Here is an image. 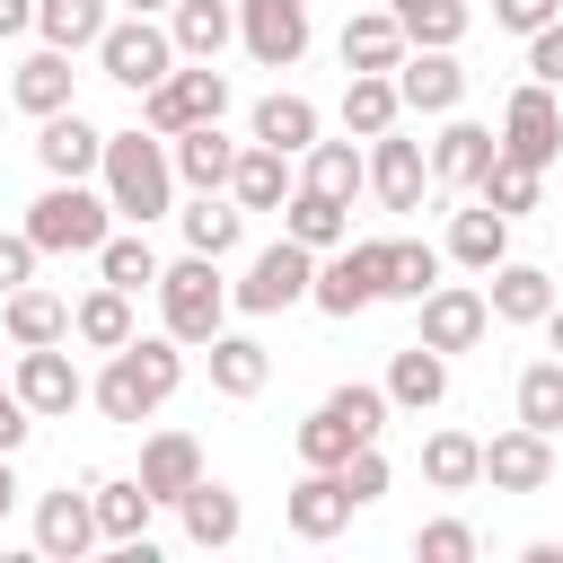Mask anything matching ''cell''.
Instances as JSON below:
<instances>
[{
  "label": "cell",
  "instance_id": "cell-1",
  "mask_svg": "<svg viewBox=\"0 0 563 563\" xmlns=\"http://www.w3.org/2000/svg\"><path fill=\"white\" fill-rule=\"evenodd\" d=\"M176 387H185V343H176V334H132V343L106 352V369L88 378V405H97L106 422L141 431Z\"/></svg>",
  "mask_w": 563,
  "mask_h": 563
},
{
  "label": "cell",
  "instance_id": "cell-2",
  "mask_svg": "<svg viewBox=\"0 0 563 563\" xmlns=\"http://www.w3.org/2000/svg\"><path fill=\"white\" fill-rule=\"evenodd\" d=\"M97 185H106L114 220L150 229V220H167V211H176V150H167L150 123H132V132H106V167H97Z\"/></svg>",
  "mask_w": 563,
  "mask_h": 563
},
{
  "label": "cell",
  "instance_id": "cell-3",
  "mask_svg": "<svg viewBox=\"0 0 563 563\" xmlns=\"http://www.w3.org/2000/svg\"><path fill=\"white\" fill-rule=\"evenodd\" d=\"M26 238H35L44 255H97V246L114 238V202H106V185H88V176H53V185L26 202Z\"/></svg>",
  "mask_w": 563,
  "mask_h": 563
},
{
  "label": "cell",
  "instance_id": "cell-4",
  "mask_svg": "<svg viewBox=\"0 0 563 563\" xmlns=\"http://www.w3.org/2000/svg\"><path fill=\"white\" fill-rule=\"evenodd\" d=\"M229 308H238V299H229V282H220V255H194V246H185V255L158 273V325H167L176 343L202 352V343L229 325Z\"/></svg>",
  "mask_w": 563,
  "mask_h": 563
},
{
  "label": "cell",
  "instance_id": "cell-5",
  "mask_svg": "<svg viewBox=\"0 0 563 563\" xmlns=\"http://www.w3.org/2000/svg\"><path fill=\"white\" fill-rule=\"evenodd\" d=\"M387 413H396V405H387V387H361V378H352V387H334V396L299 422V466H343L361 440H378V431H387Z\"/></svg>",
  "mask_w": 563,
  "mask_h": 563
},
{
  "label": "cell",
  "instance_id": "cell-6",
  "mask_svg": "<svg viewBox=\"0 0 563 563\" xmlns=\"http://www.w3.org/2000/svg\"><path fill=\"white\" fill-rule=\"evenodd\" d=\"M229 114V70L220 62H185V70H167L158 88H141V123L158 132V141H176V132H194V123H220Z\"/></svg>",
  "mask_w": 563,
  "mask_h": 563
},
{
  "label": "cell",
  "instance_id": "cell-7",
  "mask_svg": "<svg viewBox=\"0 0 563 563\" xmlns=\"http://www.w3.org/2000/svg\"><path fill=\"white\" fill-rule=\"evenodd\" d=\"M176 62H185V53H176V35H167L158 18H141V9H123V18L97 35V70H106L114 88H132V97H141V88H158Z\"/></svg>",
  "mask_w": 563,
  "mask_h": 563
},
{
  "label": "cell",
  "instance_id": "cell-8",
  "mask_svg": "<svg viewBox=\"0 0 563 563\" xmlns=\"http://www.w3.org/2000/svg\"><path fill=\"white\" fill-rule=\"evenodd\" d=\"M308 290H317V246H299L290 229L246 264V282H229V299H238L246 317H282V308H299Z\"/></svg>",
  "mask_w": 563,
  "mask_h": 563
},
{
  "label": "cell",
  "instance_id": "cell-9",
  "mask_svg": "<svg viewBox=\"0 0 563 563\" xmlns=\"http://www.w3.org/2000/svg\"><path fill=\"white\" fill-rule=\"evenodd\" d=\"M325 317H361L387 299V238H343L334 255H317V290H308Z\"/></svg>",
  "mask_w": 563,
  "mask_h": 563
},
{
  "label": "cell",
  "instance_id": "cell-10",
  "mask_svg": "<svg viewBox=\"0 0 563 563\" xmlns=\"http://www.w3.org/2000/svg\"><path fill=\"white\" fill-rule=\"evenodd\" d=\"M501 150L528 158V167H554V158H563V88H545V79L510 88V106H501Z\"/></svg>",
  "mask_w": 563,
  "mask_h": 563
},
{
  "label": "cell",
  "instance_id": "cell-11",
  "mask_svg": "<svg viewBox=\"0 0 563 563\" xmlns=\"http://www.w3.org/2000/svg\"><path fill=\"white\" fill-rule=\"evenodd\" d=\"M396 97H405V114H457L466 106V62H457V44H413L405 62H396Z\"/></svg>",
  "mask_w": 563,
  "mask_h": 563
},
{
  "label": "cell",
  "instance_id": "cell-12",
  "mask_svg": "<svg viewBox=\"0 0 563 563\" xmlns=\"http://www.w3.org/2000/svg\"><path fill=\"white\" fill-rule=\"evenodd\" d=\"M413 308H422V343H431V352H475V343L493 334V299H484L475 282H431Z\"/></svg>",
  "mask_w": 563,
  "mask_h": 563
},
{
  "label": "cell",
  "instance_id": "cell-13",
  "mask_svg": "<svg viewBox=\"0 0 563 563\" xmlns=\"http://www.w3.org/2000/svg\"><path fill=\"white\" fill-rule=\"evenodd\" d=\"M352 484H343V466H308L290 493H282V519H290V537H308V545H325V537H343L352 528Z\"/></svg>",
  "mask_w": 563,
  "mask_h": 563
},
{
  "label": "cell",
  "instance_id": "cell-14",
  "mask_svg": "<svg viewBox=\"0 0 563 563\" xmlns=\"http://www.w3.org/2000/svg\"><path fill=\"white\" fill-rule=\"evenodd\" d=\"M493 158H501V132H493V123L440 114V141H431V185H440V194H475Z\"/></svg>",
  "mask_w": 563,
  "mask_h": 563
},
{
  "label": "cell",
  "instance_id": "cell-15",
  "mask_svg": "<svg viewBox=\"0 0 563 563\" xmlns=\"http://www.w3.org/2000/svg\"><path fill=\"white\" fill-rule=\"evenodd\" d=\"M9 387L26 396V413H35V422H62L70 405H88V378H79V361H70L62 343L18 352V378H9Z\"/></svg>",
  "mask_w": 563,
  "mask_h": 563
},
{
  "label": "cell",
  "instance_id": "cell-16",
  "mask_svg": "<svg viewBox=\"0 0 563 563\" xmlns=\"http://www.w3.org/2000/svg\"><path fill=\"white\" fill-rule=\"evenodd\" d=\"M484 484L493 493H545L554 484V431H528V422L493 431L484 440Z\"/></svg>",
  "mask_w": 563,
  "mask_h": 563
},
{
  "label": "cell",
  "instance_id": "cell-17",
  "mask_svg": "<svg viewBox=\"0 0 563 563\" xmlns=\"http://www.w3.org/2000/svg\"><path fill=\"white\" fill-rule=\"evenodd\" d=\"M238 44L264 70H290L308 53V0H238Z\"/></svg>",
  "mask_w": 563,
  "mask_h": 563
},
{
  "label": "cell",
  "instance_id": "cell-18",
  "mask_svg": "<svg viewBox=\"0 0 563 563\" xmlns=\"http://www.w3.org/2000/svg\"><path fill=\"white\" fill-rule=\"evenodd\" d=\"M422 185H431V150L405 141V132H378L369 141V194H378V211H422Z\"/></svg>",
  "mask_w": 563,
  "mask_h": 563
},
{
  "label": "cell",
  "instance_id": "cell-19",
  "mask_svg": "<svg viewBox=\"0 0 563 563\" xmlns=\"http://www.w3.org/2000/svg\"><path fill=\"white\" fill-rule=\"evenodd\" d=\"M334 53H343V70H396V62L413 53V35H405V18L378 0V9H352V18H343Z\"/></svg>",
  "mask_w": 563,
  "mask_h": 563
},
{
  "label": "cell",
  "instance_id": "cell-20",
  "mask_svg": "<svg viewBox=\"0 0 563 563\" xmlns=\"http://www.w3.org/2000/svg\"><path fill=\"white\" fill-rule=\"evenodd\" d=\"M35 158H44V176H97L106 167V132L79 106H62V114L35 123Z\"/></svg>",
  "mask_w": 563,
  "mask_h": 563
},
{
  "label": "cell",
  "instance_id": "cell-21",
  "mask_svg": "<svg viewBox=\"0 0 563 563\" xmlns=\"http://www.w3.org/2000/svg\"><path fill=\"white\" fill-rule=\"evenodd\" d=\"M97 537H106V528H97V493H44V501H35V554L79 563Z\"/></svg>",
  "mask_w": 563,
  "mask_h": 563
},
{
  "label": "cell",
  "instance_id": "cell-22",
  "mask_svg": "<svg viewBox=\"0 0 563 563\" xmlns=\"http://www.w3.org/2000/svg\"><path fill=\"white\" fill-rule=\"evenodd\" d=\"M484 282H493V290H484V299H493V325H545V308L563 299L545 264H510V255H501Z\"/></svg>",
  "mask_w": 563,
  "mask_h": 563
},
{
  "label": "cell",
  "instance_id": "cell-23",
  "mask_svg": "<svg viewBox=\"0 0 563 563\" xmlns=\"http://www.w3.org/2000/svg\"><path fill=\"white\" fill-rule=\"evenodd\" d=\"M70 88H79V70H70V53H62V44H44V53H26V62H18V79H9V106L44 123V114H62V106H79Z\"/></svg>",
  "mask_w": 563,
  "mask_h": 563
},
{
  "label": "cell",
  "instance_id": "cell-24",
  "mask_svg": "<svg viewBox=\"0 0 563 563\" xmlns=\"http://www.w3.org/2000/svg\"><path fill=\"white\" fill-rule=\"evenodd\" d=\"M0 334H9L18 352H35V343H70V299L44 290V282H26V290L0 299Z\"/></svg>",
  "mask_w": 563,
  "mask_h": 563
},
{
  "label": "cell",
  "instance_id": "cell-25",
  "mask_svg": "<svg viewBox=\"0 0 563 563\" xmlns=\"http://www.w3.org/2000/svg\"><path fill=\"white\" fill-rule=\"evenodd\" d=\"M167 150H176V185H194V194H229V167H238L246 141H229L220 123H194V132H176Z\"/></svg>",
  "mask_w": 563,
  "mask_h": 563
},
{
  "label": "cell",
  "instance_id": "cell-26",
  "mask_svg": "<svg viewBox=\"0 0 563 563\" xmlns=\"http://www.w3.org/2000/svg\"><path fill=\"white\" fill-rule=\"evenodd\" d=\"M229 194H238L246 211H282V202L299 194V176H290V150H273V141H246V150H238V167H229Z\"/></svg>",
  "mask_w": 563,
  "mask_h": 563
},
{
  "label": "cell",
  "instance_id": "cell-27",
  "mask_svg": "<svg viewBox=\"0 0 563 563\" xmlns=\"http://www.w3.org/2000/svg\"><path fill=\"white\" fill-rule=\"evenodd\" d=\"M440 396H449V352H431V343L413 334V343L387 361V405H396V413H431Z\"/></svg>",
  "mask_w": 563,
  "mask_h": 563
},
{
  "label": "cell",
  "instance_id": "cell-28",
  "mask_svg": "<svg viewBox=\"0 0 563 563\" xmlns=\"http://www.w3.org/2000/svg\"><path fill=\"white\" fill-rule=\"evenodd\" d=\"M141 484H150L158 501H185V493L202 484V440H194V431H150V440H141Z\"/></svg>",
  "mask_w": 563,
  "mask_h": 563
},
{
  "label": "cell",
  "instance_id": "cell-29",
  "mask_svg": "<svg viewBox=\"0 0 563 563\" xmlns=\"http://www.w3.org/2000/svg\"><path fill=\"white\" fill-rule=\"evenodd\" d=\"M405 123V97H396V70H352L343 79V132L352 141H378Z\"/></svg>",
  "mask_w": 563,
  "mask_h": 563
},
{
  "label": "cell",
  "instance_id": "cell-30",
  "mask_svg": "<svg viewBox=\"0 0 563 563\" xmlns=\"http://www.w3.org/2000/svg\"><path fill=\"white\" fill-rule=\"evenodd\" d=\"M202 352H211V387H220L229 405H246V396H264V378H273V352H264L255 334H229V325H220V334H211Z\"/></svg>",
  "mask_w": 563,
  "mask_h": 563
},
{
  "label": "cell",
  "instance_id": "cell-31",
  "mask_svg": "<svg viewBox=\"0 0 563 563\" xmlns=\"http://www.w3.org/2000/svg\"><path fill=\"white\" fill-rule=\"evenodd\" d=\"M176 229H185L194 255H238V238H246V202H238V194H194V202L176 211Z\"/></svg>",
  "mask_w": 563,
  "mask_h": 563
},
{
  "label": "cell",
  "instance_id": "cell-32",
  "mask_svg": "<svg viewBox=\"0 0 563 563\" xmlns=\"http://www.w3.org/2000/svg\"><path fill=\"white\" fill-rule=\"evenodd\" d=\"M70 334L88 343V352H123L141 325H132V290H114V282H97L88 299H70Z\"/></svg>",
  "mask_w": 563,
  "mask_h": 563
},
{
  "label": "cell",
  "instance_id": "cell-33",
  "mask_svg": "<svg viewBox=\"0 0 563 563\" xmlns=\"http://www.w3.org/2000/svg\"><path fill=\"white\" fill-rule=\"evenodd\" d=\"M88 493H97V528H106V545H132V537H150V510H158V493H150L141 475H97Z\"/></svg>",
  "mask_w": 563,
  "mask_h": 563
},
{
  "label": "cell",
  "instance_id": "cell-34",
  "mask_svg": "<svg viewBox=\"0 0 563 563\" xmlns=\"http://www.w3.org/2000/svg\"><path fill=\"white\" fill-rule=\"evenodd\" d=\"M176 519H185V537L211 554V545H238V528H246V510H238V493L220 484V475H202L185 501H176Z\"/></svg>",
  "mask_w": 563,
  "mask_h": 563
},
{
  "label": "cell",
  "instance_id": "cell-35",
  "mask_svg": "<svg viewBox=\"0 0 563 563\" xmlns=\"http://www.w3.org/2000/svg\"><path fill=\"white\" fill-rule=\"evenodd\" d=\"M167 35L185 62H220V44L238 35V0H176L167 9Z\"/></svg>",
  "mask_w": 563,
  "mask_h": 563
},
{
  "label": "cell",
  "instance_id": "cell-36",
  "mask_svg": "<svg viewBox=\"0 0 563 563\" xmlns=\"http://www.w3.org/2000/svg\"><path fill=\"white\" fill-rule=\"evenodd\" d=\"M282 229H290L299 246H317V255H334V246L352 238V202H334V194H317V185H299V194L282 202Z\"/></svg>",
  "mask_w": 563,
  "mask_h": 563
},
{
  "label": "cell",
  "instance_id": "cell-37",
  "mask_svg": "<svg viewBox=\"0 0 563 563\" xmlns=\"http://www.w3.org/2000/svg\"><path fill=\"white\" fill-rule=\"evenodd\" d=\"M501 255H510V211L475 202V211H457V220H449V264H466V273H493Z\"/></svg>",
  "mask_w": 563,
  "mask_h": 563
},
{
  "label": "cell",
  "instance_id": "cell-38",
  "mask_svg": "<svg viewBox=\"0 0 563 563\" xmlns=\"http://www.w3.org/2000/svg\"><path fill=\"white\" fill-rule=\"evenodd\" d=\"M422 484L431 493H475L484 484V440L475 431H431L422 440Z\"/></svg>",
  "mask_w": 563,
  "mask_h": 563
},
{
  "label": "cell",
  "instance_id": "cell-39",
  "mask_svg": "<svg viewBox=\"0 0 563 563\" xmlns=\"http://www.w3.org/2000/svg\"><path fill=\"white\" fill-rule=\"evenodd\" d=\"M255 141H273V150H290V158H308V141H317V106L299 97V88H273V97H255V123H246Z\"/></svg>",
  "mask_w": 563,
  "mask_h": 563
},
{
  "label": "cell",
  "instance_id": "cell-40",
  "mask_svg": "<svg viewBox=\"0 0 563 563\" xmlns=\"http://www.w3.org/2000/svg\"><path fill=\"white\" fill-rule=\"evenodd\" d=\"M158 273H167V264H158L150 229H114V238L97 246V282H114V290H132V299H141V290H158Z\"/></svg>",
  "mask_w": 563,
  "mask_h": 563
},
{
  "label": "cell",
  "instance_id": "cell-41",
  "mask_svg": "<svg viewBox=\"0 0 563 563\" xmlns=\"http://www.w3.org/2000/svg\"><path fill=\"white\" fill-rule=\"evenodd\" d=\"M114 26L106 0H35V35L62 44V53H97V35Z\"/></svg>",
  "mask_w": 563,
  "mask_h": 563
},
{
  "label": "cell",
  "instance_id": "cell-42",
  "mask_svg": "<svg viewBox=\"0 0 563 563\" xmlns=\"http://www.w3.org/2000/svg\"><path fill=\"white\" fill-rule=\"evenodd\" d=\"M299 185H317V194L352 202V194L369 185V150H352V132H343V141H308V167H299Z\"/></svg>",
  "mask_w": 563,
  "mask_h": 563
},
{
  "label": "cell",
  "instance_id": "cell-43",
  "mask_svg": "<svg viewBox=\"0 0 563 563\" xmlns=\"http://www.w3.org/2000/svg\"><path fill=\"white\" fill-rule=\"evenodd\" d=\"M537 194H545V167H528V158H510V150H501V158L484 167V185H475V202H493V211H510V220L537 211Z\"/></svg>",
  "mask_w": 563,
  "mask_h": 563
},
{
  "label": "cell",
  "instance_id": "cell-44",
  "mask_svg": "<svg viewBox=\"0 0 563 563\" xmlns=\"http://www.w3.org/2000/svg\"><path fill=\"white\" fill-rule=\"evenodd\" d=\"M510 405H519L528 431H563V361H528L519 387H510Z\"/></svg>",
  "mask_w": 563,
  "mask_h": 563
},
{
  "label": "cell",
  "instance_id": "cell-45",
  "mask_svg": "<svg viewBox=\"0 0 563 563\" xmlns=\"http://www.w3.org/2000/svg\"><path fill=\"white\" fill-rule=\"evenodd\" d=\"M449 246H422V238H387V299H422L440 282Z\"/></svg>",
  "mask_w": 563,
  "mask_h": 563
},
{
  "label": "cell",
  "instance_id": "cell-46",
  "mask_svg": "<svg viewBox=\"0 0 563 563\" xmlns=\"http://www.w3.org/2000/svg\"><path fill=\"white\" fill-rule=\"evenodd\" d=\"M387 9L405 18V35H413V44H457V35H466V18H475L466 0H387Z\"/></svg>",
  "mask_w": 563,
  "mask_h": 563
},
{
  "label": "cell",
  "instance_id": "cell-47",
  "mask_svg": "<svg viewBox=\"0 0 563 563\" xmlns=\"http://www.w3.org/2000/svg\"><path fill=\"white\" fill-rule=\"evenodd\" d=\"M413 554L422 563H475V528L466 519H422L413 528Z\"/></svg>",
  "mask_w": 563,
  "mask_h": 563
},
{
  "label": "cell",
  "instance_id": "cell-48",
  "mask_svg": "<svg viewBox=\"0 0 563 563\" xmlns=\"http://www.w3.org/2000/svg\"><path fill=\"white\" fill-rule=\"evenodd\" d=\"M343 484H352V501H361V510L387 493V457H378V440H361V449L343 457Z\"/></svg>",
  "mask_w": 563,
  "mask_h": 563
},
{
  "label": "cell",
  "instance_id": "cell-49",
  "mask_svg": "<svg viewBox=\"0 0 563 563\" xmlns=\"http://www.w3.org/2000/svg\"><path fill=\"white\" fill-rule=\"evenodd\" d=\"M35 255H44V246H35V238H26V229H0V299H9V290H26V282H35Z\"/></svg>",
  "mask_w": 563,
  "mask_h": 563
},
{
  "label": "cell",
  "instance_id": "cell-50",
  "mask_svg": "<svg viewBox=\"0 0 563 563\" xmlns=\"http://www.w3.org/2000/svg\"><path fill=\"white\" fill-rule=\"evenodd\" d=\"M554 18H563V0H493V26H510V35H537Z\"/></svg>",
  "mask_w": 563,
  "mask_h": 563
},
{
  "label": "cell",
  "instance_id": "cell-51",
  "mask_svg": "<svg viewBox=\"0 0 563 563\" xmlns=\"http://www.w3.org/2000/svg\"><path fill=\"white\" fill-rule=\"evenodd\" d=\"M528 79H545V88H563V18L528 35Z\"/></svg>",
  "mask_w": 563,
  "mask_h": 563
},
{
  "label": "cell",
  "instance_id": "cell-52",
  "mask_svg": "<svg viewBox=\"0 0 563 563\" xmlns=\"http://www.w3.org/2000/svg\"><path fill=\"white\" fill-rule=\"evenodd\" d=\"M26 431H35V413H26V396H18V387H0V449L18 457V449H26Z\"/></svg>",
  "mask_w": 563,
  "mask_h": 563
},
{
  "label": "cell",
  "instance_id": "cell-53",
  "mask_svg": "<svg viewBox=\"0 0 563 563\" xmlns=\"http://www.w3.org/2000/svg\"><path fill=\"white\" fill-rule=\"evenodd\" d=\"M35 26V0H0V35H26Z\"/></svg>",
  "mask_w": 563,
  "mask_h": 563
},
{
  "label": "cell",
  "instance_id": "cell-54",
  "mask_svg": "<svg viewBox=\"0 0 563 563\" xmlns=\"http://www.w3.org/2000/svg\"><path fill=\"white\" fill-rule=\"evenodd\" d=\"M18 501V466H9V449H0V510Z\"/></svg>",
  "mask_w": 563,
  "mask_h": 563
},
{
  "label": "cell",
  "instance_id": "cell-55",
  "mask_svg": "<svg viewBox=\"0 0 563 563\" xmlns=\"http://www.w3.org/2000/svg\"><path fill=\"white\" fill-rule=\"evenodd\" d=\"M545 343H554V361H563V299L545 308Z\"/></svg>",
  "mask_w": 563,
  "mask_h": 563
},
{
  "label": "cell",
  "instance_id": "cell-56",
  "mask_svg": "<svg viewBox=\"0 0 563 563\" xmlns=\"http://www.w3.org/2000/svg\"><path fill=\"white\" fill-rule=\"evenodd\" d=\"M123 9H141V18H167V9H176V0H123Z\"/></svg>",
  "mask_w": 563,
  "mask_h": 563
}]
</instances>
